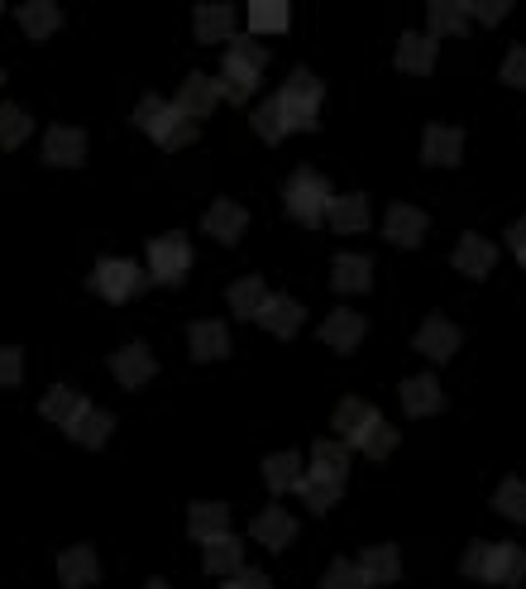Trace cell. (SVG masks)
<instances>
[{
	"label": "cell",
	"mask_w": 526,
	"mask_h": 589,
	"mask_svg": "<svg viewBox=\"0 0 526 589\" xmlns=\"http://www.w3.org/2000/svg\"><path fill=\"white\" fill-rule=\"evenodd\" d=\"M135 125L153 139L158 149H168V154H178V149H187L191 139H197V120H191L178 101L143 97V101L135 106Z\"/></svg>",
	"instance_id": "cell-1"
},
{
	"label": "cell",
	"mask_w": 526,
	"mask_h": 589,
	"mask_svg": "<svg viewBox=\"0 0 526 589\" xmlns=\"http://www.w3.org/2000/svg\"><path fill=\"white\" fill-rule=\"evenodd\" d=\"M264 62H268V53L259 49V35H254V39H230L226 72H220V101H249L254 91H259Z\"/></svg>",
	"instance_id": "cell-2"
},
{
	"label": "cell",
	"mask_w": 526,
	"mask_h": 589,
	"mask_svg": "<svg viewBox=\"0 0 526 589\" xmlns=\"http://www.w3.org/2000/svg\"><path fill=\"white\" fill-rule=\"evenodd\" d=\"M282 106V120H287V135L292 130H316V116H321V101H326V87H321V77H311V72H292L282 82V91L274 97Z\"/></svg>",
	"instance_id": "cell-3"
},
{
	"label": "cell",
	"mask_w": 526,
	"mask_h": 589,
	"mask_svg": "<svg viewBox=\"0 0 526 589\" xmlns=\"http://www.w3.org/2000/svg\"><path fill=\"white\" fill-rule=\"evenodd\" d=\"M282 197H287V216L292 220H301V226H321L326 220V206H330V183L321 178V173H292L287 178V187H282Z\"/></svg>",
	"instance_id": "cell-4"
},
{
	"label": "cell",
	"mask_w": 526,
	"mask_h": 589,
	"mask_svg": "<svg viewBox=\"0 0 526 589\" xmlns=\"http://www.w3.org/2000/svg\"><path fill=\"white\" fill-rule=\"evenodd\" d=\"M149 283L153 278L143 274L135 259H101V264H96V274H91V288L101 293L106 302H116V307H120V302H135Z\"/></svg>",
	"instance_id": "cell-5"
},
{
	"label": "cell",
	"mask_w": 526,
	"mask_h": 589,
	"mask_svg": "<svg viewBox=\"0 0 526 589\" xmlns=\"http://www.w3.org/2000/svg\"><path fill=\"white\" fill-rule=\"evenodd\" d=\"M191 268V240L182 230H168L158 235V240L149 245V278L163 283V288H178V283L187 278Z\"/></svg>",
	"instance_id": "cell-6"
},
{
	"label": "cell",
	"mask_w": 526,
	"mask_h": 589,
	"mask_svg": "<svg viewBox=\"0 0 526 589\" xmlns=\"http://www.w3.org/2000/svg\"><path fill=\"white\" fill-rule=\"evenodd\" d=\"M110 374H116V384H125V389H143L158 374V360L143 341H130L110 355Z\"/></svg>",
	"instance_id": "cell-7"
},
{
	"label": "cell",
	"mask_w": 526,
	"mask_h": 589,
	"mask_svg": "<svg viewBox=\"0 0 526 589\" xmlns=\"http://www.w3.org/2000/svg\"><path fill=\"white\" fill-rule=\"evenodd\" d=\"M259 326H268L278 341H292L297 331H301V322H307V312H301V302L297 297H282V293H268L264 297V307H259V316H254Z\"/></svg>",
	"instance_id": "cell-8"
},
{
	"label": "cell",
	"mask_w": 526,
	"mask_h": 589,
	"mask_svg": "<svg viewBox=\"0 0 526 589\" xmlns=\"http://www.w3.org/2000/svg\"><path fill=\"white\" fill-rule=\"evenodd\" d=\"M397 397H403L407 418H436V412H445V393L436 384V374H411V379H403Z\"/></svg>",
	"instance_id": "cell-9"
},
{
	"label": "cell",
	"mask_w": 526,
	"mask_h": 589,
	"mask_svg": "<svg viewBox=\"0 0 526 589\" xmlns=\"http://www.w3.org/2000/svg\"><path fill=\"white\" fill-rule=\"evenodd\" d=\"M426 212L421 206H407V202H397L388 216H383V235H388L393 245H403V249H417L421 245V235H426Z\"/></svg>",
	"instance_id": "cell-10"
},
{
	"label": "cell",
	"mask_w": 526,
	"mask_h": 589,
	"mask_svg": "<svg viewBox=\"0 0 526 589\" xmlns=\"http://www.w3.org/2000/svg\"><path fill=\"white\" fill-rule=\"evenodd\" d=\"M187 345H191V360H201V364L230 360V326L226 322H191Z\"/></svg>",
	"instance_id": "cell-11"
},
{
	"label": "cell",
	"mask_w": 526,
	"mask_h": 589,
	"mask_svg": "<svg viewBox=\"0 0 526 589\" xmlns=\"http://www.w3.org/2000/svg\"><path fill=\"white\" fill-rule=\"evenodd\" d=\"M43 158L53 168H82V158H87V135L82 130H72V125H53L43 139Z\"/></svg>",
	"instance_id": "cell-12"
},
{
	"label": "cell",
	"mask_w": 526,
	"mask_h": 589,
	"mask_svg": "<svg viewBox=\"0 0 526 589\" xmlns=\"http://www.w3.org/2000/svg\"><path fill=\"white\" fill-rule=\"evenodd\" d=\"M411 345H417L426 360H450L455 350H459V326L445 322V316H426L421 331L411 336Z\"/></svg>",
	"instance_id": "cell-13"
},
{
	"label": "cell",
	"mask_w": 526,
	"mask_h": 589,
	"mask_svg": "<svg viewBox=\"0 0 526 589\" xmlns=\"http://www.w3.org/2000/svg\"><path fill=\"white\" fill-rule=\"evenodd\" d=\"M493 264H498V245L484 240V235H459V245H455V268L459 274H469V278H488L493 274Z\"/></svg>",
	"instance_id": "cell-14"
},
{
	"label": "cell",
	"mask_w": 526,
	"mask_h": 589,
	"mask_svg": "<svg viewBox=\"0 0 526 589\" xmlns=\"http://www.w3.org/2000/svg\"><path fill=\"white\" fill-rule=\"evenodd\" d=\"M58 580H62V589H91L96 580H101L96 551L91 547H68L58 556Z\"/></svg>",
	"instance_id": "cell-15"
},
{
	"label": "cell",
	"mask_w": 526,
	"mask_h": 589,
	"mask_svg": "<svg viewBox=\"0 0 526 589\" xmlns=\"http://www.w3.org/2000/svg\"><path fill=\"white\" fill-rule=\"evenodd\" d=\"M326 220L340 235H359V230H369L374 226V212H369V197L364 193H349V197H330L326 206Z\"/></svg>",
	"instance_id": "cell-16"
},
{
	"label": "cell",
	"mask_w": 526,
	"mask_h": 589,
	"mask_svg": "<svg viewBox=\"0 0 526 589\" xmlns=\"http://www.w3.org/2000/svg\"><path fill=\"white\" fill-rule=\"evenodd\" d=\"M459 154H465V135L455 125H430L426 139H421V158L430 168H455Z\"/></svg>",
	"instance_id": "cell-17"
},
{
	"label": "cell",
	"mask_w": 526,
	"mask_h": 589,
	"mask_svg": "<svg viewBox=\"0 0 526 589\" xmlns=\"http://www.w3.org/2000/svg\"><path fill=\"white\" fill-rule=\"evenodd\" d=\"M249 532H254V541H259V547L282 551V547H292V537H297V518L282 513V508H264V513L249 522Z\"/></svg>",
	"instance_id": "cell-18"
},
{
	"label": "cell",
	"mask_w": 526,
	"mask_h": 589,
	"mask_svg": "<svg viewBox=\"0 0 526 589\" xmlns=\"http://www.w3.org/2000/svg\"><path fill=\"white\" fill-rule=\"evenodd\" d=\"M374 418H378V412H374L369 403H364V397H345V403L335 408L330 426H335V436H340V441L349 445V451H355V445H359V436L374 426Z\"/></svg>",
	"instance_id": "cell-19"
},
{
	"label": "cell",
	"mask_w": 526,
	"mask_h": 589,
	"mask_svg": "<svg viewBox=\"0 0 526 589\" xmlns=\"http://www.w3.org/2000/svg\"><path fill=\"white\" fill-rule=\"evenodd\" d=\"M364 331H369V322H364L359 312H330L326 322H321V341L330 345V350H340V355H349V350H359V341H364Z\"/></svg>",
	"instance_id": "cell-20"
},
{
	"label": "cell",
	"mask_w": 526,
	"mask_h": 589,
	"mask_svg": "<svg viewBox=\"0 0 526 589\" xmlns=\"http://www.w3.org/2000/svg\"><path fill=\"white\" fill-rule=\"evenodd\" d=\"M330 288L335 293H369L374 288V259L369 254H340L330 268Z\"/></svg>",
	"instance_id": "cell-21"
},
{
	"label": "cell",
	"mask_w": 526,
	"mask_h": 589,
	"mask_svg": "<svg viewBox=\"0 0 526 589\" xmlns=\"http://www.w3.org/2000/svg\"><path fill=\"white\" fill-rule=\"evenodd\" d=\"M206 547V556H201V566L211 570V576H235V570H245V547H239V537L235 532H220V537H211V541H201Z\"/></svg>",
	"instance_id": "cell-22"
},
{
	"label": "cell",
	"mask_w": 526,
	"mask_h": 589,
	"mask_svg": "<svg viewBox=\"0 0 526 589\" xmlns=\"http://www.w3.org/2000/svg\"><path fill=\"white\" fill-rule=\"evenodd\" d=\"M245 230H249V212L239 202H216L211 212H206V235L220 245H235Z\"/></svg>",
	"instance_id": "cell-23"
},
{
	"label": "cell",
	"mask_w": 526,
	"mask_h": 589,
	"mask_svg": "<svg viewBox=\"0 0 526 589\" xmlns=\"http://www.w3.org/2000/svg\"><path fill=\"white\" fill-rule=\"evenodd\" d=\"M178 106L187 110L191 120L211 116V110L220 106V82H216V77H206V72H191L182 82V91H178Z\"/></svg>",
	"instance_id": "cell-24"
},
{
	"label": "cell",
	"mask_w": 526,
	"mask_h": 589,
	"mask_svg": "<svg viewBox=\"0 0 526 589\" xmlns=\"http://www.w3.org/2000/svg\"><path fill=\"white\" fill-rule=\"evenodd\" d=\"M397 68L411 72V77H426L430 68H436V39L417 35V29H407V35L397 39Z\"/></svg>",
	"instance_id": "cell-25"
},
{
	"label": "cell",
	"mask_w": 526,
	"mask_h": 589,
	"mask_svg": "<svg viewBox=\"0 0 526 589\" xmlns=\"http://www.w3.org/2000/svg\"><path fill=\"white\" fill-rule=\"evenodd\" d=\"M110 432H116V418H110L106 408H82V418H77L72 426H68V436L77 441V445H87V451H101V445L110 441Z\"/></svg>",
	"instance_id": "cell-26"
},
{
	"label": "cell",
	"mask_w": 526,
	"mask_h": 589,
	"mask_svg": "<svg viewBox=\"0 0 526 589\" xmlns=\"http://www.w3.org/2000/svg\"><path fill=\"white\" fill-rule=\"evenodd\" d=\"M359 570H364V580H369V589L374 585H393L397 576H403V556H397V547H369V551H359Z\"/></svg>",
	"instance_id": "cell-27"
},
{
	"label": "cell",
	"mask_w": 526,
	"mask_h": 589,
	"mask_svg": "<svg viewBox=\"0 0 526 589\" xmlns=\"http://www.w3.org/2000/svg\"><path fill=\"white\" fill-rule=\"evenodd\" d=\"M187 532H191V541H211L220 532H230V508L226 503H191L187 508Z\"/></svg>",
	"instance_id": "cell-28"
},
{
	"label": "cell",
	"mask_w": 526,
	"mask_h": 589,
	"mask_svg": "<svg viewBox=\"0 0 526 589\" xmlns=\"http://www.w3.org/2000/svg\"><path fill=\"white\" fill-rule=\"evenodd\" d=\"M469 29L465 0H430V39H459Z\"/></svg>",
	"instance_id": "cell-29"
},
{
	"label": "cell",
	"mask_w": 526,
	"mask_h": 589,
	"mask_svg": "<svg viewBox=\"0 0 526 589\" xmlns=\"http://www.w3.org/2000/svg\"><path fill=\"white\" fill-rule=\"evenodd\" d=\"M297 493H301V503H307V513H330V508L340 503L345 484L340 480H326V474H301Z\"/></svg>",
	"instance_id": "cell-30"
},
{
	"label": "cell",
	"mask_w": 526,
	"mask_h": 589,
	"mask_svg": "<svg viewBox=\"0 0 526 589\" xmlns=\"http://www.w3.org/2000/svg\"><path fill=\"white\" fill-rule=\"evenodd\" d=\"M292 24L287 0H249V35H282Z\"/></svg>",
	"instance_id": "cell-31"
},
{
	"label": "cell",
	"mask_w": 526,
	"mask_h": 589,
	"mask_svg": "<svg viewBox=\"0 0 526 589\" xmlns=\"http://www.w3.org/2000/svg\"><path fill=\"white\" fill-rule=\"evenodd\" d=\"M82 408H87V397H82V393H72L68 384H53V389H48V397H43V418H48V422H58L62 432H68V426H72L77 418H82Z\"/></svg>",
	"instance_id": "cell-32"
},
{
	"label": "cell",
	"mask_w": 526,
	"mask_h": 589,
	"mask_svg": "<svg viewBox=\"0 0 526 589\" xmlns=\"http://www.w3.org/2000/svg\"><path fill=\"white\" fill-rule=\"evenodd\" d=\"M58 24H62V14H58L53 0H24V6H20V29L29 39L58 35Z\"/></svg>",
	"instance_id": "cell-33"
},
{
	"label": "cell",
	"mask_w": 526,
	"mask_h": 589,
	"mask_svg": "<svg viewBox=\"0 0 526 589\" xmlns=\"http://www.w3.org/2000/svg\"><path fill=\"white\" fill-rule=\"evenodd\" d=\"M197 39L201 43H230L235 39V10L230 6H201L197 10Z\"/></svg>",
	"instance_id": "cell-34"
},
{
	"label": "cell",
	"mask_w": 526,
	"mask_h": 589,
	"mask_svg": "<svg viewBox=\"0 0 526 589\" xmlns=\"http://www.w3.org/2000/svg\"><path fill=\"white\" fill-rule=\"evenodd\" d=\"M311 474H326V480H340L349 474V445L345 441H316L311 445Z\"/></svg>",
	"instance_id": "cell-35"
},
{
	"label": "cell",
	"mask_w": 526,
	"mask_h": 589,
	"mask_svg": "<svg viewBox=\"0 0 526 589\" xmlns=\"http://www.w3.org/2000/svg\"><path fill=\"white\" fill-rule=\"evenodd\" d=\"M297 480H301V455L297 451H278V455L264 460V484L274 489V493L297 489Z\"/></svg>",
	"instance_id": "cell-36"
},
{
	"label": "cell",
	"mask_w": 526,
	"mask_h": 589,
	"mask_svg": "<svg viewBox=\"0 0 526 589\" xmlns=\"http://www.w3.org/2000/svg\"><path fill=\"white\" fill-rule=\"evenodd\" d=\"M459 570H465L469 580L493 585V576H498V541H469V551H465V561H459Z\"/></svg>",
	"instance_id": "cell-37"
},
{
	"label": "cell",
	"mask_w": 526,
	"mask_h": 589,
	"mask_svg": "<svg viewBox=\"0 0 526 589\" xmlns=\"http://www.w3.org/2000/svg\"><path fill=\"white\" fill-rule=\"evenodd\" d=\"M264 297H268V283L264 278H239V283H230V312L235 316H245V322H254L259 316V307H264Z\"/></svg>",
	"instance_id": "cell-38"
},
{
	"label": "cell",
	"mask_w": 526,
	"mask_h": 589,
	"mask_svg": "<svg viewBox=\"0 0 526 589\" xmlns=\"http://www.w3.org/2000/svg\"><path fill=\"white\" fill-rule=\"evenodd\" d=\"M29 130H34V120H29L20 106H0V149H20Z\"/></svg>",
	"instance_id": "cell-39"
},
{
	"label": "cell",
	"mask_w": 526,
	"mask_h": 589,
	"mask_svg": "<svg viewBox=\"0 0 526 589\" xmlns=\"http://www.w3.org/2000/svg\"><path fill=\"white\" fill-rule=\"evenodd\" d=\"M526 580V551L517 541H498V576L493 585H522Z\"/></svg>",
	"instance_id": "cell-40"
},
{
	"label": "cell",
	"mask_w": 526,
	"mask_h": 589,
	"mask_svg": "<svg viewBox=\"0 0 526 589\" xmlns=\"http://www.w3.org/2000/svg\"><path fill=\"white\" fill-rule=\"evenodd\" d=\"M321 589H369V580H364L359 561H345V556H335V561L326 566V576H321Z\"/></svg>",
	"instance_id": "cell-41"
},
{
	"label": "cell",
	"mask_w": 526,
	"mask_h": 589,
	"mask_svg": "<svg viewBox=\"0 0 526 589\" xmlns=\"http://www.w3.org/2000/svg\"><path fill=\"white\" fill-rule=\"evenodd\" d=\"M254 135L268 139V145H278V139H287V120H282V106H278V101L254 106Z\"/></svg>",
	"instance_id": "cell-42"
},
{
	"label": "cell",
	"mask_w": 526,
	"mask_h": 589,
	"mask_svg": "<svg viewBox=\"0 0 526 589\" xmlns=\"http://www.w3.org/2000/svg\"><path fill=\"white\" fill-rule=\"evenodd\" d=\"M355 451H364L369 460H383V455H393V451H397V432H393V426L383 422V418H374V426H369V432L359 436V445H355Z\"/></svg>",
	"instance_id": "cell-43"
},
{
	"label": "cell",
	"mask_w": 526,
	"mask_h": 589,
	"mask_svg": "<svg viewBox=\"0 0 526 589\" xmlns=\"http://www.w3.org/2000/svg\"><path fill=\"white\" fill-rule=\"evenodd\" d=\"M493 508H498L503 518H513V522H526V480L498 484V493H493Z\"/></svg>",
	"instance_id": "cell-44"
},
{
	"label": "cell",
	"mask_w": 526,
	"mask_h": 589,
	"mask_svg": "<svg viewBox=\"0 0 526 589\" xmlns=\"http://www.w3.org/2000/svg\"><path fill=\"white\" fill-rule=\"evenodd\" d=\"M465 10L478 24H503L507 14H513V0H465Z\"/></svg>",
	"instance_id": "cell-45"
},
{
	"label": "cell",
	"mask_w": 526,
	"mask_h": 589,
	"mask_svg": "<svg viewBox=\"0 0 526 589\" xmlns=\"http://www.w3.org/2000/svg\"><path fill=\"white\" fill-rule=\"evenodd\" d=\"M24 379V355L20 345H0V389H14Z\"/></svg>",
	"instance_id": "cell-46"
},
{
	"label": "cell",
	"mask_w": 526,
	"mask_h": 589,
	"mask_svg": "<svg viewBox=\"0 0 526 589\" xmlns=\"http://www.w3.org/2000/svg\"><path fill=\"white\" fill-rule=\"evenodd\" d=\"M503 82L517 87V91H526V49H513V53H507V62H503Z\"/></svg>",
	"instance_id": "cell-47"
},
{
	"label": "cell",
	"mask_w": 526,
	"mask_h": 589,
	"mask_svg": "<svg viewBox=\"0 0 526 589\" xmlns=\"http://www.w3.org/2000/svg\"><path fill=\"white\" fill-rule=\"evenodd\" d=\"M507 249H513V254H517V264L526 268V216L517 220L513 230H507Z\"/></svg>",
	"instance_id": "cell-48"
},
{
	"label": "cell",
	"mask_w": 526,
	"mask_h": 589,
	"mask_svg": "<svg viewBox=\"0 0 526 589\" xmlns=\"http://www.w3.org/2000/svg\"><path fill=\"white\" fill-rule=\"evenodd\" d=\"M235 580H239V585H245V589H274V585H268V576H264V570H254V566H245V570H235Z\"/></svg>",
	"instance_id": "cell-49"
},
{
	"label": "cell",
	"mask_w": 526,
	"mask_h": 589,
	"mask_svg": "<svg viewBox=\"0 0 526 589\" xmlns=\"http://www.w3.org/2000/svg\"><path fill=\"white\" fill-rule=\"evenodd\" d=\"M143 589H172L168 580H149V585H143Z\"/></svg>",
	"instance_id": "cell-50"
},
{
	"label": "cell",
	"mask_w": 526,
	"mask_h": 589,
	"mask_svg": "<svg viewBox=\"0 0 526 589\" xmlns=\"http://www.w3.org/2000/svg\"><path fill=\"white\" fill-rule=\"evenodd\" d=\"M226 589H245V585H239V580H235V576H226Z\"/></svg>",
	"instance_id": "cell-51"
},
{
	"label": "cell",
	"mask_w": 526,
	"mask_h": 589,
	"mask_svg": "<svg viewBox=\"0 0 526 589\" xmlns=\"http://www.w3.org/2000/svg\"><path fill=\"white\" fill-rule=\"evenodd\" d=\"M0 87H6V72H0Z\"/></svg>",
	"instance_id": "cell-52"
},
{
	"label": "cell",
	"mask_w": 526,
	"mask_h": 589,
	"mask_svg": "<svg viewBox=\"0 0 526 589\" xmlns=\"http://www.w3.org/2000/svg\"><path fill=\"white\" fill-rule=\"evenodd\" d=\"M0 6H6V0H0Z\"/></svg>",
	"instance_id": "cell-53"
}]
</instances>
